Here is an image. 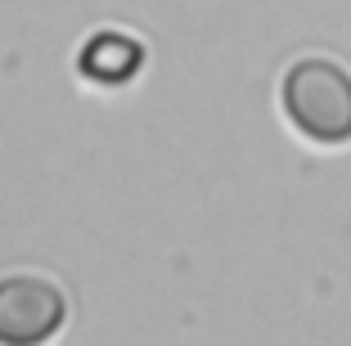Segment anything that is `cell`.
<instances>
[{
  "label": "cell",
  "mask_w": 351,
  "mask_h": 346,
  "mask_svg": "<svg viewBox=\"0 0 351 346\" xmlns=\"http://www.w3.org/2000/svg\"><path fill=\"white\" fill-rule=\"evenodd\" d=\"M284 112L320 144L351 140V72L333 59H298L284 77Z\"/></svg>",
  "instance_id": "cell-1"
},
{
  "label": "cell",
  "mask_w": 351,
  "mask_h": 346,
  "mask_svg": "<svg viewBox=\"0 0 351 346\" xmlns=\"http://www.w3.org/2000/svg\"><path fill=\"white\" fill-rule=\"evenodd\" d=\"M68 301L59 284L45 275H5L0 279V342L5 346H36L50 342L63 328Z\"/></svg>",
  "instance_id": "cell-2"
},
{
  "label": "cell",
  "mask_w": 351,
  "mask_h": 346,
  "mask_svg": "<svg viewBox=\"0 0 351 346\" xmlns=\"http://www.w3.org/2000/svg\"><path fill=\"white\" fill-rule=\"evenodd\" d=\"M140 45L126 41V36H95L82 50V72L95 82H126L135 68H140Z\"/></svg>",
  "instance_id": "cell-3"
}]
</instances>
